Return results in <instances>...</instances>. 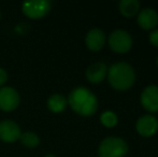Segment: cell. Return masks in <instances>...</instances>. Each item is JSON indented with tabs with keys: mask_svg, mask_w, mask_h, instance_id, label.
I'll return each instance as SVG.
<instances>
[{
	"mask_svg": "<svg viewBox=\"0 0 158 157\" xmlns=\"http://www.w3.org/2000/svg\"><path fill=\"white\" fill-rule=\"evenodd\" d=\"M68 103L77 114L82 116H90L98 109L97 97L85 87H77L70 93Z\"/></svg>",
	"mask_w": 158,
	"mask_h": 157,
	"instance_id": "6da1fadb",
	"label": "cell"
},
{
	"mask_svg": "<svg viewBox=\"0 0 158 157\" xmlns=\"http://www.w3.org/2000/svg\"><path fill=\"white\" fill-rule=\"evenodd\" d=\"M108 80L110 85L115 89H129L135 81V70L127 63H116L109 69Z\"/></svg>",
	"mask_w": 158,
	"mask_h": 157,
	"instance_id": "7a4b0ae2",
	"label": "cell"
},
{
	"mask_svg": "<svg viewBox=\"0 0 158 157\" xmlns=\"http://www.w3.org/2000/svg\"><path fill=\"white\" fill-rule=\"evenodd\" d=\"M128 152V144L118 137H108L101 141L98 149L99 157H124Z\"/></svg>",
	"mask_w": 158,
	"mask_h": 157,
	"instance_id": "3957f363",
	"label": "cell"
},
{
	"mask_svg": "<svg viewBox=\"0 0 158 157\" xmlns=\"http://www.w3.org/2000/svg\"><path fill=\"white\" fill-rule=\"evenodd\" d=\"M109 45L111 50L115 53H123L128 52L132 45V38L125 30L117 29L114 30L109 37Z\"/></svg>",
	"mask_w": 158,
	"mask_h": 157,
	"instance_id": "277c9868",
	"label": "cell"
},
{
	"mask_svg": "<svg viewBox=\"0 0 158 157\" xmlns=\"http://www.w3.org/2000/svg\"><path fill=\"white\" fill-rule=\"evenodd\" d=\"M23 13L32 19H39L44 17L51 10V2L46 0H33L26 1L22 6Z\"/></svg>",
	"mask_w": 158,
	"mask_h": 157,
	"instance_id": "5b68a950",
	"label": "cell"
},
{
	"mask_svg": "<svg viewBox=\"0 0 158 157\" xmlns=\"http://www.w3.org/2000/svg\"><path fill=\"white\" fill-rule=\"evenodd\" d=\"M19 95L14 88L9 86L0 88V110L4 112L13 111L19 107Z\"/></svg>",
	"mask_w": 158,
	"mask_h": 157,
	"instance_id": "8992f818",
	"label": "cell"
},
{
	"mask_svg": "<svg viewBox=\"0 0 158 157\" xmlns=\"http://www.w3.org/2000/svg\"><path fill=\"white\" fill-rule=\"evenodd\" d=\"M21 137V128L14 121L6 119L0 122V140L6 143L17 141Z\"/></svg>",
	"mask_w": 158,
	"mask_h": 157,
	"instance_id": "52a82bcc",
	"label": "cell"
},
{
	"mask_svg": "<svg viewBox=\"0 0 158 157\" xmlns=\"http://www.w3.org/2000/svg\"><path fill=\"white\" fill-rule=\"evenodd\" d=\"M135 128L140 136L148 138L156 134L158 130V121L153 115H143L137 121Z\"/></svg>",
	"mask_w": 158,
	"mask_h": 157,
	"instance_id": "ba28073f",
	"label": "cell"
},
{
	"mask_svg": "<svg viewBox=\"0 0 158 157\" xmlns=\"http://www.w3.org/2000/svg\"><path fill=\"white\" fill-rule=\"evenodd\" d=\"M141 105L146 111L158 112V86L150 85L142 92Z\"/></svg>",
	"mask_w": 158,
	"mask_h": 157,
	"instance_id": "9c48e42d",
	"label": "cell"
},
{
	"mask_svg": "<svg viewBox=\"0 0 158 157\" xmlns=\"http://www.w3.org/2000/svg\"><path fill=\"white\" fill-rule=\"evenodd\" d=\"M85 43L88 50L93 51V52H98L106 44V35L99 28H94V29L89 30L88 34L86 35Z\"/></svg>",
	"mask_w": 158,
	"mask_h": 157,
	"instance_id": "30bf717a",
	"label": "cell"
},
{
	"mask_svg": "<svg viewBox=\"0 0 158 157\" xmlns=\"http://www.w3.org/2000/svg\"><path fill=\"white\" fill-rule=\"evenodd\" d=\"M138 24L142 29H154L158 25V13L151 8L143 9L138 15Z\"/></svg>",
	"mask_w": 158,
	"mask_h": 157,
	"instance_id": "8fae6325",
	"label": "cell"
},
{
	"mask_svg": "<svg viewBox=\"0 0 158 157\" xmlns=\"http://www.w3.org/2000/svg\"><path fill=\"white\" fill-rule=\"evenodd\" d=\"M108 74V67L102 61H98L90 65L86 70V78L90 83H100Z\"/></svg>",
	"mask_w": 158,
	"mask_h": 157,
	"instance_id": "7c38bea8",
	"label": "cell"
},
{
	"mask_svg": "<svg viewBox=\"0 0 158 157\" xmlns=\"http://www.w3.org/2000/svg\"><path fill=\"white\" fill-rule=\"evenodd\" d=\"M68 105V100L60 94H54L48 98V108L53 113H61L66 110Z\"/></svg>",
	"mask_w": 158,
	"mask_h": 157,
	"instance_id": "4fadbf2b",
	"label": "cell"
},
{
	"mask_svg": "<svg viewBox=\"0 0 158 157\" xmlns=\"http://www.w3.org/2000/svg\"><path fill=\"white\" fill-rule=\"evenodd\" d=\"M119 11L126 17H132L140 9V2L138 0H122L119 2Z\"/></svg>",
	"mask_w": 158,
	"mask_h": 157,
	"instance_id": "5bb4252c",
	"label": "cell"
},
{
	"mask_svg": "<svg viewBox=\"0 0 158 157\" xmlns=\"http://www.w3.org/2000/svg\"><path fill=\"white\" fill-rule=\"evenodd\" d=\"M19 140H21L22 144H23L24 147H28V149L37 147L40 143L39 136L31 131H27V132H24V134H21Z\"/></svg>",
	"mask_w": 158,
	"mask_h": 157,
	"instance_id": "9a60e30c",
	"label": "cell"
},
{
	"mask_svg": "<svg viewBox=\"0 0 158 157\" xmlns=\"http://www.w3.org/2000/svg\"><path fill=\"white\" fill-rule=\"evenodd\" d=\"M100 121H101L102 125L106 126V127H114L118 122V119H117V115L114 112L106 111L101 114Z\"/></svg>",
	"mask_w": 158,
	"mask_h": 157,
	"instance_id": "2e32d148",
	"label": "cell"
},
{
	"mask_svg": "<svg viewBox=\"0 0 158 157\" xmlns=\"http://www.w3.org/2000/svg\"><path fill=\"white\" fill-rule=\"evenodd\" d=\"M148 39H150V42L153 44V45L156 46V48H158V29L153 30V31L150 34V37H148Z\"/></svg>",
	"mask_w": 158,
	"mask_h": 157,
	"instance_id": "e0dca14e",
	"label": "cell"
},
{
	"mask_svg": "<svg viewBox=\"0 0 158 157\" xmlns=\"http://www.w3.org/2000/svg\"><path fill=\"white\" fill-rule=\"evenodd\" d=\"M6 81H8V73L4 69L0 68V86L4 85Z\"/></svg>",
	"mask_w": 158,
	"mask_h": 157,
	"instance_id": "ac0fdd59",
	"label": "cell"
},
{
	"mask_svg": "<svg viewBox=\"0 0 158 157\" xmlns=\"http://www.w3.org/2000/svg\"><path fill=\"white\" fill-rule=\"evenodd\" d=\"M44 157H56V156L53 155V154H48V155H46V156H44Z\"/></svg>",
	"mask_w": 158,
	"mask_h": 157,
	"instance_id": "d6986e66",
	"label": "cell"
},
{
	"mask_svg": "<svg viewBox=\"0 0 158 157\" xmlns=\"http://www.w3.org/2000/svg\"><path fill=\"white\" fill-rule=\"evenodd\" d=\"M157 65H158V57H157Z\"/></svg>",
	"mask_w": 158,
	"mask_h": 157,
	"instance_id": "ffe728a7",
	"label": "cell"
},
{
	"mask_svg": "<svg viewBox=\"0 0 158 157\" xmlns=\"http://www.w3.org/2000/svg\"><path fill=\"white\" fill-rule=\"evenodd\" d=\"M0 19H1V13H0Z\"/></svg>",
	"mask_w": 158,
	"mask_h": 157,
	"instance_id": "44dd1931",
	"label": "cell"
}]
</instances>
